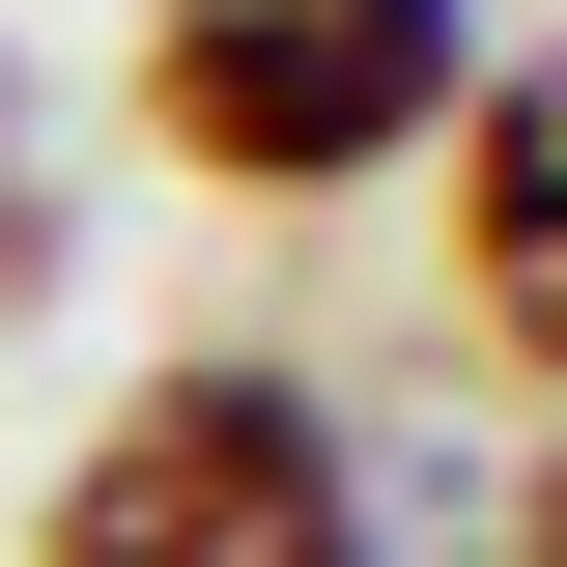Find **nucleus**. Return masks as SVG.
<instances>
[{
  "label": "nucleus",
  "instance_id": "obj_1",
  "mask_svg": "<svg viewBox=\"0 0 567 567\" xmlns=\"http://www.w3.org/2000/svg\"><path fill=\"white\" fill-rule=\"evenodd\" d=\"M29 567H369V425L284 341H171V369H114L58 425Z\"/></svg>",
  "mask_w": 567,
  "mask_h": 567
},
{
  "label": "nucleus",
  "instance_id": "obj_2",
  "mask_svg": "<svg viewBox=\"0 0 567 567\" xmlns=\"http://www.w3.org/2000/svg\"><path fill=\"white\" fill-rule=\"evenodd\" d=\"M454 85H483L454 0H142V171H199V199H256V227L425 171Z\"/></svg>",
  "mask_w": 567,
  "mask_h": 567
},
{
  "label": "nucleus",
  "instance_id": "obj_3",
  "mask_svg": "<svg viewBox=\"0 0 567 567\" xmlns=\"http://www.w3.org/2000/svg\"><path fill=\"white\" fill-rule=\"evenodd\" d=\"M425 171H454V341H483L511 398H567V29L454 85Z\"/></svg>",
  "mask_w": 567,
  "mask_h": 567
},
{
  "label": "nucleus",
  "instance_id": "obj_4",
  "mask_svg": "<svg viewBox=\"0 0 567 567\" xmlns=\"http://www.w3.org/2000/svg\"><path fill=\"white\" fill-rule=\"evenodd\" d=\"M58 284V171H29V85H0V312Z\"/></svg>",
  "mask_w": 567,
  "mask_h": 567
},
{
  "label": "nucleus",
  "instance_id": "obj_5",
  "mask_svg": "<svg viewBox=\"0 0 567 567\" xmlns=\"http://www.w3.org/2000/svg\"><path fill=\"white\" fill-rule=\"evenodd\" d=\"M483 567H567V425L511 454V511H483Z\"/></svg>",
  "mask_w": 567,
  "mask_h": 567
}]
</instances>
